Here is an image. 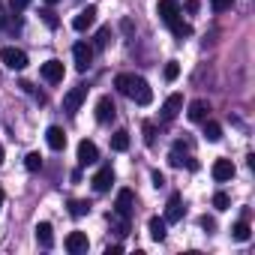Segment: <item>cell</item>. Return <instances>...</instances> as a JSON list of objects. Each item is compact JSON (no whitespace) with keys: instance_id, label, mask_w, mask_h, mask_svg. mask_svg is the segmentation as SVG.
<instances>
[{"instance_id":"15","label":"cell","mask_w":255,"mask_h":255,"mask_svg":"<svg viewBox=\"0 0 255 255\" xmlns=\"http://www.w3.org/2000/svg\"><path fill=\"white\" fill-rule=\"evenodd\" d=\"M87 246H90V240H87V234H84V231H72V234L66 237V249H69L72 255L87 252Z\"/></svg>"},{"instance_id":"33","label":"cell","mask_w":255,"mask_h":255,"mask_svg":"<svg viewBox=\"0 0 255 255\" xmlns=\"http://www.w3.org/2000/svg\"><path fill=\"white\" fill-rule=\"evenodd\" d=\"M27 3H30V0H9V9L12 12H21V9H27Z\"/></svg>"},{"instance_id":"23","label":"cell","mask_w":255,"mask_h":255,"mask_svg":"<svg viewBox=\"0 0 255 255\" xmlns=\"http://www.w3.org/2000/svg\"><path fill=\"white\" fill-rule=\"evenodd\" d=\"M231 237H234V240H240V243H246V240L252 237V228H249V222H246V219L234 222V228H231Z\"/></svg>"},{"instance_id":"1","label":"cell","mask_w":255,"mask_h":255,"mask_svg":"<svg viewBox=\"0 0 255 255\" xmlns=\"http://www.w3.org/2000/svg\"><path fill=\"white\" fill-rule=\"evenodd\" d=\"M114 87H117L123 96L135 99L138 105H150V102H153V90H150V84H147L141 75H132V72H120V75L114 78Z\"/></svg>"},{"instance_id":"40","label":"cell","mask_w":255,"mask_h":255,"mask_svg":"<svg viewBox=\"0 0 255 255\" xmlns=\"http://www.w3.org/2000/svg\"><path fill=\"white\" fill-rule=\"evenodd\" d=\"M45 3H57V0H45Z\"/></svg>"},{"instance_id":"24","label":"cell","mask_w":255,"mask_h":255,"mask_svg":"<svg viewBox=\"0 0 255 255\" xmlns=\"http://www.w3.org/2000/svg\"><path fill=\"white\" fill-rule=\"evenodd\" d=\"M204 138L207 141H219L222 138V126L216 120H204Z\"/></svg>"},{"instance_id":"2","label":"cell","mask_w":255,"mask_h":255,"mask_svg":"<svg viewBox=\"0 0 255 255\" xmlns=\"http://www.w3.org/2000/svg\"><path fill=\"white\" fill-rule=\"evenodd\" d=\"M0 60H3V66L12 69V72H21V69L27 66V54H24L21 48H12V45L0 48Z\"/></svg>"},{"instance_id":"17","label":"cell","mask_w":255,"mask_h":255,"mask_svg":"<svg viewBox=\"0 0 255 255\" xmlns=\"http://www.w3.org/2000/svg\"><path fill=\"white\" fill-rule=\"evenodd\" d=\"M165 228H168V222H165L162 216H150V222H147V231H150V237H153L156 243H162V240H165V234H168Z\"/></svg>"},{"instance_id":"34","label":"cell","mask_w":255,"mask_h":255,"mask_svg":"<svg viewBox=\"0 0 255 255\" xmlns=\"http://www.w3.org/2000/svg\"><path fill=\"white\" fill-rule=\"evenodd\" d=\"M150 177H153V186H156V189H159V186H165V177H162V174H159V171H153V174H150Z\"/></svg>"},{"instance_id":"11","label":"cell","mask_w":255,"mask_h":255,"mask_svg":"<svg viewBox=\"0 0 255 255\" xmlns=\"http://www.w3.org/2000/svg\"><path fill=\"white\" fill-rule=\"evenodd\" d=\"M93 162H99V147L84 138L78 144V165H93Z\"/></svg>"},{"instance_id":"25","label":"cell","mask_w":255,"mask_h":255,"mask_svg":"<svg viewBox=\"0 0 255 255\" xmlns=\"http://www.w3.org/2000/svg\"><path fill=\"white\" fill-rule=\"evenodd\" d=\"M69 213H72L75 219L87 216V213H90V201H78V198H75V201H69Z\"/></svg>"},{"instance_id":"3","label":"cell","mask_w":255,"mask_h":255,"mask_svg":"<svg viewBox=\"0 0 255 255\" xmlns=\"http://www.w3.org/2000/svg\"><path fill=\"white\" fill-rule=\"evenodd\" d=\"M72 57H75V69H78V72H87L90 63H93V45L75 42V45H72Z\"/></svg>"},{"instance_id":"16","label":"cell","mask_w":255,"mask_h":255,"mask_svg":"<svg viewBox=\"0 0 255 255\" xmlns=\"http://www.w3.org/2000/svg\"><path fill=\"white\" fill-rule=\"evenodd\" d=\"M93 21H96V6H87V9H81L72 18V27L75 30H87V27H93Z\"/></svg>"},{"instance_id":"7","label":"cell","mask_w":255,"mask_h":255,"mask_svg":"<svg viewBox=\"0 0 255 255\" xmlns=\"http://www.w3.org/2000/svg\"><path fill=\"white\" fill-rule=\"evenodd\" d=\"M156 12H159L162 24H171V21L180 18V3H177V0H159V3H156Z\"/></svg>"},{"instance_id":"28","label":"cell","mask_w":255,"mask_h":255,"mask_svg":"<svg viewBox=\"0 0 255 255\" xmlns=\"http://www.w3.org/2000/svg\"><path fill=\"white\" fill-rule=\"evenodd\" d=\"M213 207H216V210H228V207H231V198H228L225 192H216V195H213Z\"/></svg>"},{"instance_id":"21","label":"cell","mask_w":255,"mask_h":255,"mask_svg":"<svg viewBox=\"0 0 255 255\" xmlns=\"http://www.w3.org/2000/svg\"><path fill=\"white\" fill-rule=\"evenodd\" d=\"M111 150H117V153L129 150V132H126V129H117V132L111 135Z\"/></svg>"},{"instance_id":"8","label":"cell","mask_w":255,"mask_h":255,"mask_svg":"<svg viewBox=\"0 0 255 255\" xmlns=\"http://www.w3.org/2000/svg\"><path fill=\"white\" fill-rule=\"evenodd\" d=\"M39 72H42V78H45L48 84H57V81H63V63H60L57 57H51V60H45Z\"/></svg>"},{"instance_id":"27","label":"cell","mask_w":255,"mask_h":255,"mask_svg":"<svg viewBox=\"0 0 255 255\" xmlns=\"http://www.w3.org/2000/svg\"><path fill=\"white\" fill-rule=\"evenodd\" d=\"M24 168H27V171H39V168H42V156H39V153H27V156H24Z\"/></svg>"},{"instance_id":"29","label":"cell","mask_w":255,"mask_h":255,"mask_svg":"<svg viewBox=\"0 0 255 255\" xmlns=\"http://www.w3.org/2000/svg\"><path fill=\"white\" fill-rule=\"evenodd\" d=\"M144 141H147V147L156 144V126L153 123H144Z\"/></svg>"},{"instance_id":"4","label":"cell","mask_w":255,"mask_h":255,"mask_svg":"<svg viewBox=\"0 0 255 255\" xmlns=\"http://www.w3.org/2000/svg\"><path fill=\"white\" fill-rule=\"evenodd\" d=\"M87 99V87L84 84H78V87H72L66 96H63V111L66 114H75L78 108H81V102Z\"/></svg>"},{"instance_id":"14","label":"cell","mask_w":255,"mask_h":255,"mask_svg":"<svg viewBox=\"0 0 255 255\" xmlns=\"http://www.w3.org/2000/svg\"><path fill=\"white\" fill-rule=\"evenodd\" d=\"M186 117H189L192 123H204V120L210 117V105H207L204 99H195V102H189V111H186Z\"/></svg>"},{"instance_id":"30","label":"cell","mask_w":255,"mask_h":255,"mask_svg":"<svg viewBox=\"0 0 255 255\" xmlns=\"http://www.w3.org/2000/svg\"><path fill=\"white\" fill-rule=\"evenodd\" d=\"M210 6H213V12H228L234 6V0H210Z\"/></svg>"},{"instance_id":"13","label":"cell","mask_w":255,"mask_h":255,"mask_svg":"<svg viewBox=\"0 0 255 255\" xmlns=\"http://www.w3.org/2000/svg\"><path fill=\"white\" fill-rule=\"evenodd\" d=\"M165 222H180L183 219V198L174 192L171 198H168V204H165V216H162Z\"/></svg>"},{"instance_id":"19","label":"cell","mask_w":255,"mask_h":255,"mask_svg":"<svg viewBox=\"0 0 255 255\" xmlns=\"http://www.w3.org/2000/svg\"><path fill=\"white\" fill-rule=\"evenodd\" d=\"M108 225H111V231H114L117 237H126V234H129V219L120 216V213H108Z\"/></svg>"},{"instance_id":"9","label":"cell","mask_w":255,"mask_h":255,"mask_svg":"<svg viewBox=\"0 0 255 255\" xmlns=\"http://www.w3.org/2000/svg\"><path fill=\"white\" fill-rule=\"evenodd\" d=\"M117 117V105H114V99L111 96H102L99 102H96V120L99 123H111Z\"/></svg>"},{"instance_id":"31","label":"cell","mask_w":255,"mask_h":255,"mask_svg":"<svg viewBox=\"0 0 255 255\" xmlns=\"http://www.w3.org/2000/svg\"><path fill=\"white\" fill-rule=\"evenodd\" d=\"M177 75H180V66H177V60H168V63H165V78H168V81H174Z\"/></svg>"},{"instance_id":"36","label":"cell","mask_w":255,"mask_h":255,"mask_svg":"<svg viewBox=\"0 0 255 255\" xmlns=\"http://www.w3.org/2000/svg\"><path fill=\"white\" fill-rule=\"evenodd\" d=\"M186 12H198V0H186Z\"/></svg>"},{"instance_id":"35","label":"cell","mask_w":255,"mask_h":255,"mask_svg":"<svg viewBox=\"0 0 255 255\" xmlns=\"http://www.w3.org/2000/svg\"><path fill=\"white\" fill-rule=\"evenodd\" d=\"M201 228H207V231H213V228H216V222H213L210 216H201Z\"/></svg>"},{"instance_id":"6","label":"cell","mask_w":255,"mask_h":255,"mask_svg":"<svg viewBox=\"0 0 255 255\" xmlns=\"http://www.w3.org/2000/svg\"><path fill=\"white\" fill-rule=\"evenodd\" d=\"M90 183H93V192H99V195H102V192H108V189H111V183H114V171H111V165H102V168L93 174V180H90Z\"/></svg>"},{"instance_id":"39","label":"cell","mask_w":255,"mask_h":255,"mask_svg":"<svg viewBox=\"0 0 255 255\" xmlns=\"http://www.w3.org/2000/svg\"><path fill=\"white\" fill-rule=\"evenodd\" d=\"M0 159H3V147H0Z\"/></svg>"},{"instance_id":"10","label":"cell","mask_w":255,"mask_h":255,"mask_svg":"<svg viewBox=\"0 0 255 255\" xmlns=\"http://www.w3.org/2000/svg\"><path fill=\"white\" fill-rule=\"evenodd\" d=\"M180 111H183V96H180V93H171V96L162 102V120L168 123V120H174Z\"/></svg>"},{"instance_id":"12","label":"cell","mask_w":255,"mask_h":255,"mask_svg":"<svg viewBox=\"0 0 255 255\" xmlns=\"http://www.w3.org/2000/svg\"><path fill=\"white\" fill-rule=\"evenodd\" d=\"M210 174H213L216 183H225V180L234 177V162H231V159H216L213 168H210Z\"/></svg>"},{"instance_id":"38","label":"cell","mask_w":255,"mask_h":255,"mask_svg":"<svg viewBox=\"0 0 255 255\" xmlns=\"http://www.w3.org/2000/svg\"><path fill=\"white\" fill-rule=\"evenodd\" d=\"M3 198H6V195H3V189H0V210H3Z\"/></svg>"},{"instance_id":"18","label":"cell","mask_w":255,"mask_h":255,"mask_svg":"<svg viewBox=\"0 0 255 255\" xmlns=\"http://www.w3.org/2000/svg\"><path fill=\"white\" fill-rule=\"evenodd\" d=\"M45 141H48V147H51V150H63V147H66V135H63L60 126H48Z\"/></svg>"},{"instance_id":"5","label":"cell","mask_w":255,"mask_h":255,"mask_svg":"<svg viewBox=\"0 0 255 255\" xmlns=\"http://www.w3.org/2000/svg\"><path fill=\"white\" fill-rule=\"evenodd\" d=\"M132 210H135V195H132V189H120V192H117V201H114V213H120V216L129 219Z\"/></svg>"},{"instance_id":"22","label":"cell","mask_w":255,"mask_h":255,"mask_svg":"<svg viewBox=\"0 0 255 255\" xmlns=\"http://www.w3.org/2000/svg\"><path fill=\"white\" fill-rule=\"evenodd\" d=\"M168 30L174 33V39H186V36H192V24H186V21H183V15H180L177 21H171V24H168Z\"/></svg>"},{"instance_id":"26","label":"cell","mask_w":255,"mask_h":255,"mask_svg":"<svg viewBox=\"0 0 255 255\" xmlns=\"http://www.w3.org/2000/svg\"><path fill=\"white\" fill-rule=\"evenodd\" d=\"M108 42H111V27H99L96 39H93V48H108Z\"/></svg>"},{"instance_id":"20","label":"cell","mask_w":255,"mask_h":255,"mask_svg":"<svg viewBox=\"0 0 255 255\" xmlns=\"http://www.w3.org/2000/svg\"><path fill=\"white\" fill-rule=\"evenodd\" d=\"M36 240H39V246H45V249L54 246V234H51V225H48V222H39V225H36Z\"/></svg>"},{"instance_id":"32","label":"cell","mask_w":255,"mask_h":255,"mask_svg":"<svg viewBox=\"0 0 255 255\" xmlns=\"http://www.w3.org/2000/svg\"><path fill=\"white\" fill-rule=\"evenodd\" d=\"M39 15H42V21H45V24H48V27H57V15H54V12H51V9H42V12H39Z\"/></svg>"},{"instance_id":"37","label":"cell","mask_w":255,"mask_h":255,"mask_svg":"<svg viewBox=\"0 0 255 255\" xmlns=\"http://www.w3.org/2000/svg\"><path fill=\"white\" fill-rule=\"evenodd\" d=\"M120 252H123V246H108L105 249V255H120Z\"/></svg>"}]
</instances>
